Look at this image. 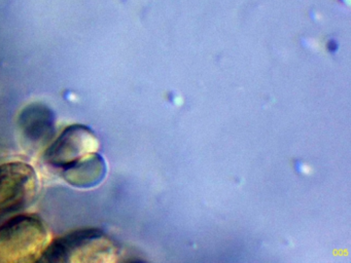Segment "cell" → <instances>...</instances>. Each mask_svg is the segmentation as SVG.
<instances>
[{
	"mask_svg": "<svg viewBox=\"0 0 351 263\" xmlns=\"http://www.w3.org/2000/svg\"><path fill=\"white\" fill-rule=\"evenodd\" d=\"M51 242L50 230L42 220L16 216L0 226V263L40 261Z\"/></svg>",
	"mask_w": 351,
	"mask_h": 263,
	"instance_id": "1",
	"label": "cell"
},
{
	"mask_svg": "<svg viewBox=\"0 0 351 263\" xmlns=\"http://www.w3.org/2000/svg\"><path fill=\"white\" fill-rule=\"evenodd\" d=\"M116 245L99 229H81L52 240L40 261L52 263L110 262Z\"/></svg>",
	"mask_w": 351,
	"mask_h": 263,
	"instance_id": "2",
	"label": "cell"
},
{
	"mask_svg": "<svg viewBox=\"0 0 351 263\" xmlns=\"http://www.w3.org/2000/svg\"><path fill=\"white\" fill-rule=\"evenodd\" d=\"M40 187L36 171L30 164H0V219L29 208L36 201Z\"/></svg>",
	"mask_w": 351,
	"mask_h": 263,
	"instance_id": "3",
	"label": "cell"
},
{
	"mask_svg": "<svg viewBox=\"0 0 351 263\" xmlns=\"http://www.w3.org/2000/svg\"><path fill=\"white\" fill-rule=\"evenodd\" d=\"M100 144L93 129L87 125H73L49 145L45 160L55 168H64L91 154L97 153Z\"/></svg>",
	"mask_w": 351,
	"mask_h": 263,
	"instance_id": "4",
	"label": "cell"
},
{
	"mask_svg": "<svg viewBox=\"0 0 351 263\" xmlns=\"http://www.w3.org/2000/svg\"><path fill=\"white\" fill-rule=\"evenodd\" d=\"M18 131L27 147L40 149L50 143L56 132V116L42 103L24 107L18 116Z\"/></svg>",
	"mask_w": 351,
	"mask_h": 263,
	"instance_id": "5",
	"label": "cell"
},
{
	"mask_svg": "<svg viewBox=\"0 0 351 263\" xmlns=\"http://www.w3.org/2000/svg\"><path fill=\"white\" fill-rule=\"evenodd\" d=\"M106 175V162L98 152L62 168L63 179L77 188L97 186Z\"/></svg>",
	"mask_w": 351,
	"mask_h": 263,
	"instance_id": "6",
	"label": "cell"
}]
</instances>
